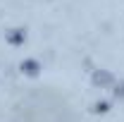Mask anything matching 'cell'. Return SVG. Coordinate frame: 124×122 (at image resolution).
<instances>
[{
  "instance_id": "cell-1",
  "label": "cell",
  "mask_w": 124,
  "mask_h": 122,
  "mask_svg": "<svg viewBox=\"0 0 124 122\" xmlns=\"http://www.w3.org/2000/svg\"><path fill=\"white\" fill-rule=\"evenodd\" d=\"M93 86H100V89H105V86H115V74L108 72V70H95L91 77Z\"/></svg>"
},
{
  "instance_id": "cell-2",
  "label": "cell",
  "mask_w": 124,
  "mask_h": 122,
  "mask_svg": "<svg viewBox=\"0 0 124 122\" xmlns=\"http://www.w3.org/2000/svg\"><path fill=\"white\" fill-rule=\"evenodd\" d=\"M5 38H7V43H10V46H22V43L26 41V31L17 26V29L5 31Z\"/></svg>"
},
{
  "instance_id": "cell-3",
  "label": "cell",
  "mask_w": 124,
  "mask_h": 122,
  "mask_svg": "<svg viewBox=\"0 0 124 122\" xmlns=\"http://www.w3.org/2000/svg\"><path fill=\"white\" fill-rule=\"evenodd\" d=\"M19 70H22L26 77H38V72H41V65H38V60H33V58H26V60H22Z\"/></svg>"
},
{
  "instance_id": "cell-4",
  "label": "cell",
  "mask_w": 124,
  "mask_h": 122,
  "mask_svg": "<svg viewBox=\"0 0 124 122\" xmlns=\"http://www.w3.org/2000/svg\"><path fill=\"white\" fill-rule=\"evenodd\" d=\"M108 110H110V103H108V101H95V103H93V113H95V115L108 113Z\"/></svg>"
},
{
  "instance_id": "cell-5",
  "label": "cell",
  "mask_w": 124,
  "mask_h": 122,
  "mask_svg": "<svg viewBox=\"0 0 124 122\" xmlns=\"http://www.w3.org/2000/svg\"><path fill=\"white\" fill-rule=\"evenodd\" d=\"M112 93H115V98H124V79L115 81V89H112Z\"/></svg>"
}]
</instances>
